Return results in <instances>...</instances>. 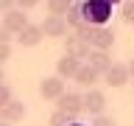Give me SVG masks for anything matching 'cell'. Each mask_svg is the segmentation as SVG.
I'll use <instances>...</instances> for the list:
<instances>
[{
  "label": "cell",
  "instance_id": "6da1fadb",
  "mask_svg": "<svg viewBox=\"0 0 134 126\" xmlns=\"http://www.w3.org/2000/svg\"><path fill=\"white\" fill-rule=\"evenodd\" d=\"M112 17V6L106 0H84L81 3V20L90 25H106Z\"/></svg>",
  "mask_w": 134,
  "mask_h": 126
},
{
  "label": "cell",
  "instance_id": "7a4b0ae2",
  "mask_svg": "<svg viewBox=\"0 0 134 126\" xmlns=\"http://www.w3.org/2000/svg\"><path fill=\"white\" fill-rule=\"evenodd\" d=\"M56 109L64 112L70 120H75V118L84 112L81 109V92H62V95L56 98Z\"/></svg>",
  "mask_w": 134,
  "mask_h": 126
},
{
  "label": "cell",
  "instance_id": "3957f363",
  "mask_svg": "<svg viewBox=\"0 0 134 126\" xmlns=\"http://www.w3.org/2000/svg\"><path fill=\"white\" fill-rule=\"evenodd\" d=\"M90 48L92 50H112L115 45V31L106 28V25H92V34H90Z\"/></svg>",
  "mask_w": 134,
  "mask_h": 126
},
{
  "label": "cell",
  "instance_id": "277c9868",
  "mask_svg": "<svg viewBox=\"0 0 134 126\" xmlns=\"http://www.w3.org/2000/svg\"><path fill=\"white\" fill-rule=\"evenodd\" d=\"M81 109L84 112H90L92 118L95 115H103V109H106V95L100 90H95V87H90V90L81 95Z\"/></svg>",
  "mask_w": 134,
  "mask_h": 126
},
{
  "label": "cell",
  "instance_id": "5b68a950",
  "mask_svg": "<svg viewBox=\"0 0 134 126\" xmlns=\"http://www.w3.org/2000/svg\"><path fill=\"white\" fill-rule=\"evenodd\" d=\"M25 25H28V14H25L23 8H8V11H3V28H6L11 36H14L17 31H23Z\"/></svg>",
  "mask_w": 134,
  "mask_h": 126
},
{
  "label": "cell",
  "instance_id": "8992f818",
  "mask_svg": "<svg viewBox=\"0 0 134 126\" xmlns=\"http://www.w3.org/2000/svg\"><path fill=\"white\" fill-rule=\"evenodd\" d=\"M39 28H42V36H53V39H62V36L67 34L64 17H56V14H48V17L39 23Z\"/></svg>",
  "mask_w": 134,
  "mask_h": 126
},
{
  "label": "cell",
  "instance_id": "52a82bcc",
  "mask_svg": "<svg viewBox=\"0 0 134 126\" xmlns=\"http://www.w3.org/2000/svg\"><path fill=\"white\" fill-rule=\"evenodd\" d=\"M62 92H64V78H59V76H48L39 81V95L45 101H56Z\"/></svg>",
  "mask_w": 134,
  "mask_h": 126
},
{
  "label": "cell",
  "instance_id": "ba28073f",
  "mask_svg": "<svg viewBox=\"0 0 134 126\" xmlns=\"http://www.w3.org/2000/svg\"><path fill=\"white\" fill-rule=\"evenodd\" d=\"M14 36H17V42H20L23 48H36V45L45 39V36H42V28H39V25H34V23H28L23 31H17Z\"/></svg>",
  "mask_w": 134,
  "mask_h": 126
},
{
  "label": "cell",
  "instance_id": "9c48e42d",
  "mask_svg": "<svg viewBox=\"0 0 134 126\" xmlns=\"http://www.w3.org/2000/svg\"><path fill=\"white\" fill-rule=\"evenodd\" d=\"M90 42L87 39H81V36H78V34H73V36H67L64 39V53L67 56H75V59H87L90 56Z\"/></svg>",
  "mask_w": 134,
  "mask_h": 126
},
{
  "label": "cell",
  "instance_id": "30bf717a",
  "mask_svg": "<svg viewBox=\"0 0 134 126\" xmlns=\"http://www.w3.org/2000/svg\"><path fill=\"white\" fill-rule=\"evenodd\" d=\"M129 78H131V76H129V67H126V65H117V62H112V67L103 73V81H106L109 87H123Z\"/></svg>",
  "mask_w": 134,
  "mask_h": 126
},
{
  "label": "cell",
  "instance_id": "8fae6325",
  "mask_svg": "<svg viewBox=\"0 0 134 126\" xmlns=\"http://www.w3.org/2000/svg\"><path fill=\"white\" fill-rule=\"evenodd\" d=\"M25 118V104L23 101H8L6 107H0V120H6V123H17V120H23Z\"/></svg>",
  "mask_w": 134,
  "mask_h": 126
},
{
  "label": "cell",
  "instance_id": "7c38bea8",
  "mask_svg": "<svg viewBox=\"0 0 134 126\" xmlns=\"http://www.w3.org/2000/svg\"><path fill=\"white\" fill-rule=\"evenodd\" d=\"M90 62H87V65L92 67V70H95V73H106L109 67H112V56H109V50H90Z\"/></svg>",
  "mask_w": 134,
  "mask_h": 126
},
{
  "label": "cell",
  "instance_id": "4fadbf2b",
  "mask_svg": "<svg viewBox=\"0 0 134 126\" xmlns=\"http://www.w3.org/2000/svg\"><path fill=\"white\" fill-rule=\"evenodd\" d=\"M73 81L90 90V87H95V84L100 81V73H95L90 65H84V62H81V67H78V70H75V76H73Z\"/></svg>",
  "mask_w": 134,
  "mask_h": 126
},
{
  "label": "cell",
  "instance_id": "5bb4252c",
  "mask_svg": "<svg viewBox=\"0 0 134 126\" xmlns=\"http://www.w3.org/2000/svg\"><path fill=\"white\" fill-rule=\"evenodd\" d=\"M78 67H81V59L67 56V53H64V56L56 62V76H59V78H73Z\"/></svg>",
  "mask_w": 134,
  "mask_h": 126
},
{
  "label": "cell",
  "instance_id": "9a60e30c",
  "mask_svg": "<svg viewBox=\"0 0 134 126\" xmlns=\"http://www.w3.org/2000/svg\"><path fill=\"white\" fill-rule=\"evenodd\" d=\"M64 23L73 25V28H78V25L84 23V20H81V3H75V0H73V6L64 11Z\"/></svg>",
  "mask_w": 134,
  "mask_h": 126
},
{
  "label": "cell",
  "instance_id": "2e32d148",
  "mask_svg": "<svg viewBox=\"0 0 134 126\" xmlns=\"http://www.w3.org/2000/svg\"><path fill=\"white\" fill-rule=\"evenodd\" d=\"M48 14H56V17H64V11L73 6V0H48Z\"/></svg>",
  "mask_w": 134,
  "mask_h": 126
},
{
  "label": "cell",
  "instance_id": "e0dca14e",
  "mask_svg": "<svg viewBox=\"0 0 134 126\" xmlns=\"http://www.w3.org/2000/svg\"><path fill=\"white\" fill-rule=\"evenodd\" d=\"M120 17H123L126 25H134V0H126L123 8H120Z\"/></svg>",
  "mask_w": 134,
  "mask_h": 126
},
{
  "label": "cell",
  "instance_id": "ac0fdd59",
  "mask_svg": "<svg viewBox=\"0 0 134 126\" xmlns=\"http://www.w3.org/2000/svg\"><path fill=\"white\" fill-rule=\"evenodd\" d=\"M67 123H70V118H67L64 112H59V109H56V112L50 115V126H67Z\"/></svg>",
  "mask_w": 134,
  "mask_h": 126
},
{
  "label": "cell",
  "instance_id": "d6986e66",
  "mask_svg": "<svg viewBox=\"0 0 134 126\" xmlns=\"http://www.w3.org/2000/svg\"><path fill=\"white\" fill-rule=\"evenodd\" d=\"M92 126H117V123H115V118H109L106 112H103V115H95V118H92Z\"/></svg>",
  "mask_w": 134,
  "mask_h": 126
},
{
  "label": "cell",
  "instance_id": "ffe728a7",
  "mask_svg": "<svg viewBox=\"0 0 134 126\" xmlns=\"http://www.w3.org/2000/svg\"><path fill=\"white\" fill-rule=\"evenodd\" d=\"M11 98H14V95H11V87H8V84H0V107H6Z\"/></svg>",
  "mask_w": 134,
  "mask_h": 126
},
{
  "label": "cell",
  "instance_id": "44dd1931",
  "mask_svg": "<svg viewBox=\"0 0 134 126\" xmlns=\"http://www.w3.org/2000/svg\"><path fill=\"white\" fill-rule=\"evenodd\" d=\"M11 59V45H0V67Z\"/></svg>",
  "mask_w": 134,
  "mask_h": 126
},
{
  "label": "cell",
  "instance_id": "7402d4cb",
  "mask_svg": "<svg viewBox=\"0 0 134 126\" xmlns=\"http://www.w3.org/2000/svg\"><path fill=\"white\" fill-rule=\"evenodd\" d=\"M36 3H39V0H14V6H17V8H23V11H25V8H34Z\"/></svg>",
  "mask_w": 134,
  "mask_h": 126
},
{
  "label": "cell",
  "instance_id": "603a6c76",
  "mask_svg": "<svg viewBox=\"0 0 134 126\" xmlns=\"http://www.w3.org/2000/svg\"><path fill=\"white\" fill-rule=\"evenodd\" d=\"M8 42H11V34H8L6 28L0 25V45H8Z\"/></svg>",
  "mask_w": 134,
  "mask_h": 126
},
{
  "label": "cell",
  "instance_id": "cb8c5ba5",
  "mask_svg": "<svg viewBox=\"0 0 134 126\" xmlns=\"http://www.w3.org/2000/svg\"><path fill=\"white\" fill-rule=\"evenodd\" d=\"M8 8H14V0H0V11H8Z\"/></svg>",
  "mask_w": 134,
  "mask_h": 126
},
{
  "label": "cell",
  "instance_id": "d4e9b609",
  "mask_svg": "<svg viewBox=\"0 0 134 126\" xmlns=\"http://www.w3.org/2000/svg\"><path fill=\"white\" fill-rule=\"evenodd\" d=\"M126 67H129V76H134V59H131V62H129Z\"/></svg>",
  "mask_w": 134,
  "mask_h": 126
},
{
  "label": "cell",
  "instance_id": "484cf974",
  "mask_svg": "<svg viewBox=\"0 0 134 126\" xmlns=\"http://www.w3.org/2000/svg\"><path fill=\"white\" fill-rule=\"evenodd\" d=\"M3 81H6V76H3V67H0V84H3Z\"/></svg>",
  "mask_w": 134,
  "mask_h": 126
},
{
  "label": "cell",
  "instance_id": "4316f807",
  "mask_svg": "<svg viewBox=\"0 0 134 126\" xmlns=\"http://www.w3.org/2000/svg\"><path fill=\"white\" fill-rule=\"evenodd\" d=\"M67 126H84V123H75V120H70V123H67Z\"/></svg>",
  "mask_w": 134,
  "mask_h": 126
},
{
  "label": "cell",
  "instance_id": "83f0119b",
  "mask_svg": "<svg viewBox=\"0 0 134 126\" xmlns=\"http://www.w3.org/2000/svg\"><path fill=\"white\" fill-rule=\"evenodd\" d=\"M106 3H109V6H115V3H117V0H106Z\"/></svg>",
  "mask_w": 134,
  "mask_h": 126
},
{
  "label": "cell",
  "instance_id": "f1b7e54d",
  "mask_svg": "<svg viewBox=\"0 0 134 126\" xmlns=\"http://www.w3.org/2000/svg\"><path fill=\"white\" fill-rule=\"evenodd\" d=\"M0 126H11V123H6V120H0Z\"/></svg>",
  "mask_w": 134,
  "mask_h": 126
}]
</instances>
